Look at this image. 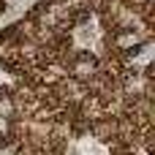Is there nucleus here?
Instances as JSON below:
<instances>
[{
    "label": "nucleus",
    "mask_w": 155,
    "mask_h": 155,
    "mask_svg": "<svg viewBox=\"0 0 155 155\" xmlns=\"http://www.w3.org/2000/svg\"><path fill=\"white\" fill-rule=\"evenodd\" d=\"M101 74V65H98V60H95V54H90V52H79L74 60H71V76L76 79V82H90V79H95Z\"/></svg>",
    "instance_id": "obj_1"
},
{
    "label": "nucleus",
    "mask_w": 155,
    "mask_h": 155,
    "mask_svg": "<svg viewBox=\"0 0 155 155\" xmlns=\"http://www.w3.org/2000/svg\"><path fill=\"white\" fill-rule=\"evenodd\" d=\"M11 134V120L8 117H0V139H5Z\"/></svg>",
    "instance_id": "obj_3"
},
{
    "label": "nucleus",
    "mask_w": 155,
    "mask_h": 155,
    "mask_svg": "<svg viewBox=\"0 0 155 155\" xmlns=\"http://www.w3.org/2000/svg\"><path fill=\"white\" fill-rule=\"evenodd\" d=\"M112 44H114V49H120V52H134V49H139L142 44H147V35H144L142 30L123 27V30H117V35L112 38Z\"/></svg>",
    "instance_id": "obj_2"
}]
</instances>
